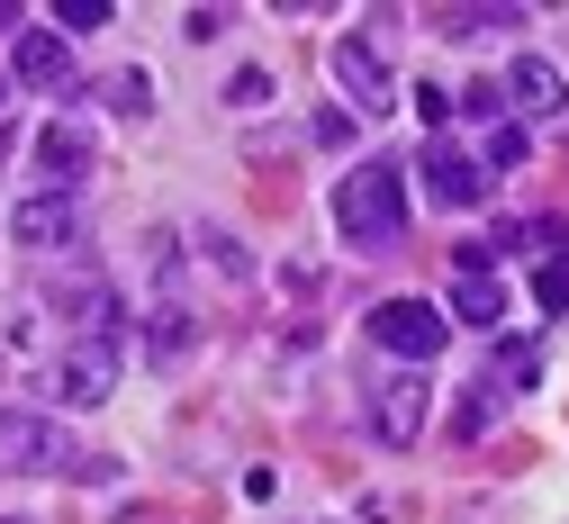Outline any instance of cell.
Listing matches in <instances>:
<instances>
[{
	"instance_id": "5b68a950",
	"label": "cell",
	"mask_w": 569,
	"mask_h": 524,
	"mask_svg": "<svg viewBox=\"0 0 569 524\" xmlns=\"http://www.w3.org/2000/svg\"><path fill=\"white\" fill-rule=\"evenodd\" d=\"M10 236H19L28 254L82 245V208H73V190H37V199H19V208H10Z\"/></svg>"
},
{
	"instance_id": "52a82bcc",
	"label": "cell",
	"mask_w": 569,
	"mask_h": 524,
	"mask_svg": "<svg viewBox=\"0 0 569 524\" xmlns=\"http://www.w3.org/2000/svg\"><path fill=\"white\" fill-rule=\"evenodd\" d=\"M416 172H425V190H435V208H470V199L488 190V164H470L452 136H443V145H425V164H416Z\"/></svg>"
},
{
	"instance_id": "4fadbf2b",
	"label": "cell",
	"mask_w": 569,
	"mask_h": 524,
	"mask_svg": "<svg viewBox=\"0 0 569 524\" xmlns=\"http://www.w3.org/2000/svg\"><path fill=\"white\" fill-rule=\"evenodd\" d=\"M452 317H470V326H497V317H507V289H497L488 271H461V280H452Z\"/></svg>"
},
{
	"instance_id": "5bb4252c",
	"label": "cell",
	"mask_w": 569,
	"mask_h": 524,
	"mask_svg": "<svg viewBox=\"0 0 569 524\" xmlns=\"http://www.w3.org/2000/svg\"><path fill=\"white\" fill-rule=\"evenodd\" d=\"M100 100H109L118 118H154V82H146V72H109Z\"/></svg>"
},
{
	"instance_id": "277c9868",
	"label": "cell",
	"mask_w": 569,
	"mask_h": 524,
	"mask_svg": "<svg viewBox=\"0 0 569 524\" xmlns=\"http://www.w3.org/2000/svg\"><path fill=\"white\" fill-rule=\"evenodd\" d=\"M371 344L407 353V362L443 353V308H435V298H380V308H371Z\"/></svg>"
},
{
	"instance_id": "7c38bea8",
	"label": "cell",
	"mask_w": 569,
	"mask_h": 524,
	"mask_svg": "<svg viewBox=\"0 0 569 524\" xmlns=\"http://www.w3.org/2000/svg\"><path fill=\"white\" fill-rule=\"evenodd\" d=\"M190 353H199V326H190V308H154V317H146V362H154V370H181Z\"/></svg>"
},
{
	"instance_id": "30bf717a",
	"label": "cell",
	"mask_w": 569,
	"mask_h": 524,
	"mask_svg": "<svg viewBox=\"0 0 569 524\" xmlns=\"http://www.w3.org/2000/svg\"><path fill=\"white\" fill-rule=\"evenodd\" d=\"M10 72H19V82H37V91H54L63 72H73V46H63L54 28H19V55H10Z\"/></svg>"
},
{
	"instance_id": "9a60e30c",
	"label": "cell",
	"mask_w": 569,
	"mask_h": 524,
	"mask_svg": "<svg viewBox=\"0 0 569 524\" xmlns=\"http://www.w3.org/2000/svg\"><path fill=\"white\" fill-rule=\"evenodd\" d=\"M199 254H208V271H218V280H244L253 263H244V245L236 236H218V227H199Z\"/></svg>"
},
{
	"instance_id": "8fae6325",
	"label": "cell",
	"mask_w": 569,
	"mask_h": 524,
	"mask_svg": "<svg viewBox=\"0 0 569 524\" xmlns=\"http://www.w3.org/2000/svg\"><path fill=\"white\" fill-rule=\"evenodd\" d=\"M507 100H516L525 118H560L569 91H560V72H551L542 55H516V63H507Z\"/></svg>"
},
{
	"instance_id": "e0dca14e",
	"label": "cell",
	"mask_w": 569,
	"mask_h": 524,
	"mask_svg": "<svg viewBox=\"0 0 569 524\" xmlns=\"http://www.w3.org/2000/svg\"><path fill=\"white\" fill-rule=\"evenodd\" d=\"M533 298H542L551 317H569V263H542V271H533Z\"/></svg>"
},
{
	"instance_id": "ffe728a7",
	"label": "cell",
	"mask_w": 569,
	"mask_h": 524,
	"mask_svg": "<svg viewBox=\"0 0 569 524\" xmlns=\"http://www.w3.org/2000/svg\"><path fill=\"white\" fill-rule=\"evenodd\" d=\"M416 118L435 127V145H443V127H452V91H435V82H425V91H416Z\"/></svg>"
},
{
	"instance_id": "7a4b0ae2",
	"label": "cell",
	"mask_w": 569,
	"mask_h": 524,
	"mask_svg": "<svg viewBox=\"0 0 569 524\" xmlns=\"http://www.w3.org/2000/svg\"><path fill=\"white\" fill-rule=\"evenodd\" d=\"M0 471H73V434L37 407H0Z\"/></svg>"
},
{
	"instance_id": "8992f818",
	"label": "cell",
	"mask_w": 569,
	"mask_h": 524,
	"mask_svg": "<svg viewBox=\"0 0 569 524\" xmlns=\"http://www.w3.org/2000/svg\"><path fill=\"white\" fill-rule=\"evenodd\" d=\"M335 82L362 100V118H380V109H389V91H398V82H389V55H380L371 37H343V46H335Z\"/></svg>"
},
{
	"instance_id": "603a6c76",
	"label": "cell",
	"mask_w": 569,
	"mask_h": 524,
	"mask_svg": "<svg viewBox=\"0 0 569 524\" xmlns=\"http://www.w3.org/2000/svg\"><path fill=\"white\" fill-rule=\"evenodd\" d=\"M10 145H19V127H10V118H0V164H10Z\"/></svg>"
},
{
	"instance_id": "cb8c5ba5",
	"label": "cell",
	"mask_w": 569,
	"mask_h": 524,
	"mask_svg": "<svg viewBox=\"0 0 569 524\" xmlns=\"http://www.w3.org/2000/svg\"><path fill=\"white\" fill-rule=\"evenodd\" d=\"M0 118H10V82H0Z\"/></svg>"
},
{
	"instance_id": "2e32d148",
	"label": "cell",
	"mask_w": 569,
	"mask_h": 524,
	"mask_svg": "<svg viewBox=\"0 0 569 524\" xmlns=\"http://www.w3.org/2000/svg\"><path fill=\"white\" fill-rule=\"evenodd\" d=\"M91 28H109V0H63L54 10V37H91Z\"/></svg>"
},
{
	"instance_id": "3957f363",
	"label": "cell",
	"mask_w": 569,
	"mask_h": 524,
	"mask_svg": "<svg viewBox=\"0 0 569 524\" xmlns=\"http://www.w3.org/2000/svg\"><path fill=\"white\" fill-rule=\"evenodd\" d=\"M118 389V335H73V353L54 362V407H109Z\"/></svg>"
},
{
	"instance_id": "9c48e42d",
	"label": "cell",
	"mask_w": 569,
	"mask_h": 524,
	"mask_svg": "<svg viewBox=\"0 0 569 524\" xmlns=\"http://www.w3.org/2000/svg\"><path fill=\"white\" fill-rule=\"evenodd\" d=\"M37 172H46V190L82 181V172H91V127H82V118H54V127L37 136Z\"/></svg>"
},
{
	"instance_id": "ba28073f",
	"label": "cell",
	"mask_w": 569,
	"mask_h": 524,
	"mask_svg": "<svg viewBox=\"0 0 569 524\" xmlns=\"http://www.w3.org/2000/svg\"><path fill=\"white\" fill-rule=\"evenodd\" d=\"M425 407H435L425 380H380V389H371V434H380V443H416V434H425Z\"/></svg>"
},
{
	"instance_id": "44dd1931",
	"label": "cell",
	"mask_w": 569,
	"mask_h": 524,
	"mask_svg": "<svg viewBox=\"0 0 569 524\" xmlns=\"http://www.w3.org/2000/svg\"><path fill=\"white\" fill-rule=\"evenodd\" d=\"M488 416H497V407H488V389H470V398H461V416H452V434H488Z\"/></svg>"
},
{
	"instance_id": "6da1fadb",
	"label": "cell",
	"mask_w": 569,
	"mask_h": 524,
	"mask_svg": "<svg viewBox=\"0 0 569 524\" xmlns=\"http://www.w3.org/2000/svg\"><path fill=\"white\" fill-rule=\"evenodd\" d=\"M335 227H343L352 245H398V236H407V181H398V164L343 172V190H335Z\"/></svg>"
},
{
	"instance_id": "7402d4cb",
	"label": "cell",
	"mask_w": 569,
	"mask_h": 524,
	"mask_svg": "<svg viewBox=\"0 0 569 524\" xmlns=\"http://www.w3.org/2000/svg\"><path fill=\"white\" fill-rule=\"evenodd\" d=\"M497 370H507V380H533V344H497Z\"/></svg>"
},
{
	"instance_id": "ac0fdd59",
	"label": "cell",
	"mask_w": 569,
	"mask_h": 524,
	"mask_svg": "<svg viewBox=\"0 0 569 524\" xmlns=\"http://www.w3.org/2000/svg\"><path fill=\"white\" fill-rule=\"evenodd\" d=\"M507 10H443V37H497Z\"/></svg>"
},
{
	"instance_id": "d6986e66",
	"label": "cell",
	"mask_w": 569,
	"mask_h": 524,
	"mask_svg": "<svg viewBox=\"0 0 569 524\" xmlns=\"http://www.w3.org/2000/svg\"><path fill=\"white\" fill-rule=\"evenodd\" d=\"M488 164L516 172V164H525V127H488Z\"/></svg>"
}]
</instances>
